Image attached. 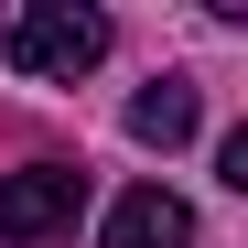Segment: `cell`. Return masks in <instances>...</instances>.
Segmentation results:
<instances>
[{
    "label": "cell",
    "mask_w": 248,
    "mask_h": 248,
    "mask_svg": "<svg viewBox=\"0 0 248 248\" xmlns=\"http://www.w3.org/2000/svg\"><path fill=\"white\" fill-rule=\"evenodd\" d=\"M97 54H108V22H97V11H76V0H44V11H22V22H11V65L32 76V87H76Z\"/></svg>",
    "instance_id": "obj_1"
},
{
    "label": "cell",
    "mask_w": 248,
    "mask_h": 248,
    "mask_svg": "<svg viewBox=\"0 0 248 248\" xmlns=\"http://www.w3.org/2000/svg\"><path fill=\"white\" fill-rule=\"evenodd\" d=\"M76 205H87V173H76V162H22V173H0V248L65 237Z\"/></svg>",
    "instance_id": "obj_2"
},
{
    "label": "cell",
    "mask_w": 248,
    "mask_h": 248,
    "mask_svg": "<svg viewBox=\"0 0 248 248\" xmlns=\"http://www.w3.org/2000/svg\"><path fill=\"white\" fill-rule=\"evenodd\" d=\"M97 248H194V205L162 194V184H130V194L108 205V237Z\"/></svg>",
    "instance_id": "obj_3"
},
{
    "label": "cell",
    "mask_w": 248,
    "mask_h": 248,
    "mask_svg": "<svg viewBox=\"0 0 248 248\" xmlns=\"http://www.w3.org/2000/svg\"><path fill=\"white\" fill-rule=\"evenodd\" d=\"M130 140H151V151H184L194 140V87H184V76H162V87L130 97Z\"/></svg>",
    "instance_id": "obj_4"
}]
</instances>
